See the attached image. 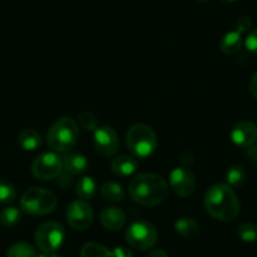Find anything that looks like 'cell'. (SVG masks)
I'll return each mask as SVG.
<instances>
[{
  "instance_id": "cell-1",
  "label": "cell",
  "mask_w": 257,
  "mask_h": 257,
  "mask_svg": "<svg viewBox=\"0 0 257 257\" xmlns=\"http://www.w3.org/2000/svg\"><path fill=\"white\" fill-rule=\"evenodd\" d=\"M128 192L134 202L142 206H157L168 198L169 187L165 179L154 173L135 175L128 184Z\"/></svg>"
},
{
  "instance_id": "cell-2",
  "label": "cell",
  "mask_w": 257,
  "mask_h": 257,
  "mask_svg": "<svg viewBox=\"0 0 257 257\" xmlns=\"http://www.w3.org/2000/svg\"><path fill=\"white\" fill-rule=\"evenodd\" d=\"M204 207L209 216L222 222L233 221L239 213L238 198L228 184L212 185L204 197Z\"/></svg>"
},
{
  "instance_id": "cell-3",
  "label": "cell",
  "mask_w": 257,
  "mask_h": 257,
  "mask_svg": "<svg viewBox=\"0 0 257 257\" xmlns=\"http://www.w3.org/2000/svg\"><path fill=\"white\" fill-rule=\"evenodd\" d=\"M80 132L78 125L72 117L58 118L47 133V144L58 153H67L77 144Z\"/></svg>"
},
{
  "instance_id": "cell-4",
  "label": "cell",
  "mask_w": 257,
  "mask_h": 257,
  "mask_svg": "<svg viewBox=\"0 0 257 257\" xmlns=\"http://www.w3.org/2000/svg\"><path fill=\"white\" fill-rule=\"evenodd\" d=\"M126 144L133 157L137 159H145L157 149L158 138L149 125L135 123L128 128L126 134Z\"/></svg>"
},
{
  "instance_id": "cell-5",
  "label": "cell",
  "mask_w": 257,
  "mask_h": 257,
  "mask_svg": "<svg viewBox=\"0 0 257 257\" xmlns=\"http://www.w3.org/2000/svg\"><path fill=\"white\" fill-rule=\"evenodd\" d=\"M21 207L32 216H44L52 213L57 207V198L53 193L44 188H29L21 199Z\"/></svg>"
},
{
  "instance_id": "cell-6",
  "label": "cell",
  "mask_w": 257,
  "mask_h": 257,
  "mask_svg": "<svg viewBox=\"0 0 257 257\" xmlns=\"http://www.w3.org/2000/svg\"><path fill=\"white\" fill-rule=\"evenodd\" d=\"M126 241L134 248L145 251L155 246L158 242V232L152 223L144 219H138L126 229Z\"/></svg>"
},
{
  "instance_id": "cell-7",
  "label": "cell",
  "mask_w": 257,
  "mask_h": 257,
  "mask_svg": "<svg viewBox=\"0 0 257 257\" xmlns=\"http://www.w3.org/2000/svg\"><path fill=\"white\" fill-rule=\"evenodd\" d=\"M36 244L44 253H54L64 241V228L57 222H44L37 228Z\"/></svg>"
},
{
  "instance_id": "cell-8",
  "label": "cell",
  "mask_w": 257,
  "mask_h": 257,
  "mask_svg": "<svg viewBox=\"0 0 257 257\" xmlns=\"http://www.w3.org/2000/svg\"><path fill=\"white\" fill-rule=\"evenodd\" d=\"M63 172L62 158L56 153H42L32 164V174L42 182L52 180L59 177Z\"/></svg>"
},
{
  "instance_id": "cell-9",
  "label": "cell",
  "mask_w": 257,
  "mask_h": 257,
  "mask_svg": "<svg viewBox=\"0 0 257 257\" xmlns=\"http://www.w3.org/2000/svg\"><path fill=\"white\" fill-rule=\"evenodd\" d=\"M66 218L68 224L77 231H85L90 228L93 222V211L90 204L83 199H76L66 211Z\"/></svg>"
},
{
  "instance_id": "cell-10",
  "label": "cell",
  "mask_w": 257,
  "mask_h": 257,
  "mask_svg": "<svg viewBox=\"0 0 257 257\" xmlns=\"http://www.w3.org/2000/svg\"><path fill=\"white\" fill-rule=\"evenodd\" d=\"M170 188L180 197L190 196L196 189V178L192 170L185 167H177L170 172Z\"/></svg>"
},
{
  "instance_id": "cell-11",
  "label": "cell",
  "mask_w": 257,
  "mask_h": 257,
  "mask_svg": "<svg viewBox=\"0 0 257 257\" xmlns=\"http://www.w3.org/2000/svg\"><path fill=\"white\" fill-rule=\"evenodd\" d=\"M93 140L96 150L103 157H112L117 153L120 140L115 128L111 126H101L96 128Z\"/></svg>"
},
{
  "instance_id": "cell-12",
  "label": "cell",
  "mask_w": 257,
  "mask_h": 257,
  "mask_svg": "<svg viewBox=\"0 0 257 257\" xmlns=\"http://www.w3.org/2000/svg\"><path fill=\"white\" fill-rule=\"evenodd\" d=\"M231 139L237 147H251L257 142V126L251 121H241L232 128Z\"/></svg>"
},
{
  "instance_id": "cell-13",
  "label": "cell",
  "mask_w": 257,
  "mask_h": 257,
  "mask_svg": "<svg viewBox=\"0 0 257 257\" xmlns=\"http://www.w3.org/2000/svg\"><path fill=\"white\" fill-rule=\"evenodd\" d=\"M100 221L108 231H118L126 223V216L123 211L117 207H106L101 211Z\"/></svg>"
},
{
  "instance_id": "cell-14",
  "label": "cell",
  "mask_w": 257,
  "mask_h": 257,
  "mask_svg": "<svg viewBox=\"0 0 257 257\" xmlns=\"http://www.w3.org/2000/svg\"><path fill=\"white\" fill-rule=\"evenodd\" d=\"M111 170L113 174L118 177H128L133 175L139 168L137 158L128 157V155H118L111 162Z\"/></svg>"
},
{
  "instance_id": "cell-15",
  "label": "cell",
  "mask_w": 257,
  "mask_h": 257,
  "mask_svg": "<svg viewBox=\"0 0 257 257\" xmlns=\"http://www.w3.org/2000/svg\"><path fill=\"white\" fill-rule=\"evenodd\" d=\"M63 162V173L68 175L82 174L87 170L88 160L82 154H67L62 158Z\"/></svg>"
},
{
  "instance_id": "cell-16",
  "label": "cell",
  "mask_w": 257,
  "mask_h": 257,
  "mask_svg": "<svg viewBox=\"0 0 257 257\" xmlns=\"http://www.w3.org/2000/svg\"><path fill=\"white\" fill-rule=\"evenodd\" d=\"M242 46H243V39H242V34L238 33L237 31L228 32L222 37L221 42H219V48L223 53L228 54V56H233V54L238 53L241 51Z\"/></svg>"
},
{
  "instance_id": "cell-17",
  "label": "cell",
  "mask_w": 257,
  "mask_h": 257,
  "mask_svg": "<svg viewBox=\"0 0 257 257\" xmlns=\"http://www.w3.org/2000/svg\"><path fill=\"white\" fill-rule=\"evenodd\" d=\"M18 143L27 152H33L42 145V137L34 128H24L19 133Z\"/></svg>"
},
{
  "instance_id": "cell-18",
  "label": "cell",
  "mask_w": 257,
  "mask_h": 257,
  "mask_svg": "<svg viewBox=\"0 0 257 257\" xmlns=\"http://www.w3.org/2000/svg\"><path fill=\"white\" fill-rule=\"evenodd\" d=\"M175 231L183 238H193L199 233V224L196 219L183 217L175 221Z\"/></svg>"
},
{
  "instance_id": "cell-19",
  "label": "cell",
  "mask_w": 257,
  "mask_h": 257,
  "mask_svg": "<svg viewBox=\"0 0 257 257\" xmlns=\"http://www.w3.org/2000/svg\"><path fill=\"white\" fill-rule=\"evenodd\" d=\"M101 196L105 201L121 202L125 199V192L122 187L116 182H106L101 187Z\"/></svg>"
},
{
  "instance_id": "cell-20",
  "label": "cell",
  "mask_w": 257,
  "mask_h": 257,
  "mask_svg": "<svg viewBox=\"0 0 257 257\" xmlns=\"http://www.w3.org/2000/svg\"><path fill=\"white\" fill-rule=\"evenodd\" d=\"M97 184L92 177H82L76 185V193L81 199H91L96 194Z\"/></svg>"
},
{
  "instance_id": "cell-21",
  "label": "cell",
  "mask_w": 257,
  "mask_h": 257,
  "mask_svg": "<svg viewBox=\"0 0 257 257\" xmlns=\"http://www.w3.org/2000/svg\"><path fill=\"white\" fill-rule=\"evenodd\" d=\"M7 257H37L36 248L27 242L12 244L7 251Z\"/></svg>"
},
{
  "instance_id": "cell-22",
  "label": "cell",
  "mask_w": 257,
  "mask_h": 257,
  "mask_svg": "<svg viewBox=\"0 0 257 257\" xmlns=\"http://www.w3.org/2000/svg\"><path fill=\"white\" fill-rule=\"evenodd\" d=\"M81 257H112V252L98 243H86L81 249Z\"/></svg>"
},
{
  "instance_id": "cell-23",
  "label": "cell",
  "mask_w": 257,
  "mask_h": 257,
  "mask_svg": "<svg viewBox=\"0 0 257 257\" xmlns=\"http://www.w3.org/2000/svg\"><path fill=\"white\" fill-rule=\"evenodd\" d=\"M226 179L229 187H239L246 180V170L241 165H232L227 170Z\"/></svg>"
},
{
  "instance_id": "cell-24",
  "label": "cell",
  "mask_w": 257,
  "mask_h": 257,
  "mask_svg": "<svg viewBox=\"0 0 257 257\" xmlns=\"http://www.w3.org/2000/svg\"><path fill=\"white\" fill-rule=\"evenodd\" d=\"M22 218L21 209L17 207H7L0 212V222L6 227H13L19 223Z\"/></svg>"
},
{
  "instance_id": "cell-25",
  "label": "cell",
  "mask_w": 257,
  "mask_h": 257,
  "mask_svg": "<svg viewBox=\"0 0 257 257\" xmlns=\"http://www.w3.org/2000/svg\"><path fill=\"white\" fill-rule=\"evenodd\" d=\"M16 187L6 179H0V203L9 204L16 199Z\"/></svg>"
},
{
  "instance_id": "cell-26",
  "label": "cell",
  "mask_w": 257,
  "mask_h": 257,
  "mask_svg": "<svg viewBox=\"0 0 257 257\" xmlns=\"http://www.w3.org/2000/svg\"><path fill=\"white\" fill-rule=\"evenodd\" d=\"M237 236L243 242H256L257 241V226L253 223H243L237 228Z\"/></svg>"
},
{
  "instance_id": "cell-27",
  "label": "cell",
  "mask_w": 257,
  "mask_h": 257,
  "mask_svg": "<svg viewBox=\"0 0 257 257\" xmlns=\"http://www.w3.org/2000/svg\"><path fill=\"white\" fill-rule=\"evenodd\" d=\"M78 123H80L81 127L85 128V130H93V132H95L96 128L98 127L97 117H96L92 112H88V111L82 112L78 116Z\"/></svg>"
},
{
  "instance_id": "cell-28",
  "label": "cell",
  "mask_w": 257,
  "mask_h": 257,
  "mask_svg": "<svg viewBox=\"0 0 257 257\" xmlns=\"http://www.w3.org/2000/svg\"><path fill=\"white\" fill-rule=\"evenodd\" d=\"M244 46L249 52L257 56V29L249 32L248 36L246 37V41H244Z\"/></svg>"
},
{
  "instance_id": "cell-29",
  "label": "cell",
  "mask_w": 257,
  "mask_h": 257,
  "mask_svg": "<svg viewBox=\"0 0 257 257\" xmlns=\"http://www.w3.org/2000/svg\"><path fill=\"white\" fill-rule=\"evenodd\" d=\"M252 26V22L248 17H241V18L237 21V32L238 33H246L249 31Z\"/></svg>"
},
{
  "instance_id": "cell-30",
  "label": "cell",
  "mask_w": 257,
  "mask_h": 257,
  "mask_svg": "<svg viewBox=\"0 0 257 257\" xmlns=\"http://www.w3.org/2000/svg\"><path fill=\"white\" fill-rule=\"evenodd\" d=\"M112 257H132V252L125 247H117L112 253Z\"/></svg>"
},
{
  "instance_id": "cell-31",
  "label": "cell",
  "mask_w": 257,
  "mask_h": 257,
  "mask_svg": "<svg viewBox=\"0 0 257 257\" xmlns=\"http://www.w3.org/2000/svg\"><path fill=\"white\" fill-rule=\"evenodd\" d=\"M247 155L253 163H257V144L254 143L253 145L247 148Z\"/></svg>"
},
{
  "instance_id": "cell-32",
  "label": "cell",
  "mask_w": 257,
  "mask_h": 257,
  "mask_svg": "<svg viewBox=\"0 0 257 257\" xmlns=\"http://www.w3.org/2000/svg\"><path fill=\"white\" fill-rule=\"evenodd\" d=\"M249 90H251L252 96L257 100V71L254 72V75L252 76L251 83H249Z\"/></svg>"
},
{
  "instance_id": "cell-33",
  "label": "cell",
  "mask_w": 257,
  "mask_h": 257,
  "mask_svg": "<svg viewBox=\"0 0 257 257\" xmlns=\"http://www.w3.org/2000/svg\"><path fill=\"white\" fill-rule=\"evenodd\" d=\"M148 257H168L167 252L164 251V249H154V251H152L149 253V256Z\"/></svg>"
},
{
  "instance_id": "cell-34",
  "label": "cell",
  "mask_w": 257,
  "mask_h": 257,
  "mask_svg": "<svg viewBox=\"0 0 257 257\" xmlns=\"http://www.w3.org/2000/svg\"><path fill=\"white\" fill-rule=\"evenodd\" d=\"M48 257H62L61 254H57L56 252H54V253H48Z\"/></svg>"
},
{
  "instance_id": "cell-35",
  "label": "cell",
  "mask_w": 257,
  "mask_h": 257,
  "mask_svg": "<svg viewBox=\"0 0 257 257\" xmlns=\"http://www.w3.org/2000/svg\"><path fill=\"white\" fill-rule=\"evenodd\" d=\"M37 257H48V253H41V254H37Z\"/></svg>"
},
{
  "instance_id": "cell-36",
  "label": "cell",
  "mask_w": 257,
  "mask_h": 257,
  "mask_svg": "<svg viewBox=\"0 0 257 257\" xmlns=\"http://www.w3.org/2000/svg\"><path fill=\"white\" fill-rule=\"evenodd\" d=\"M223 2H226V3H232V2H236V0H223Z\"/></svg>"
},
{
  "instance_id": "cell-37",
  "label": "cell",
  "mask_w": 257,
  "mask_h": 257,
  "mask_svg": "<svg viewBox=\"0 0 257 257\" xmlns=\"http://www.w3.org/2000/svg\"><path fill=\"white\" fill-rule=\"evenodd\" d=\"M196 2H201V3H204V2H208V0H196Z\"/></svg>"
}]
</instances>
